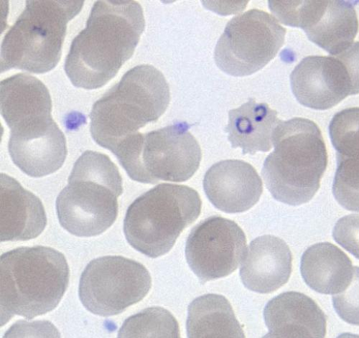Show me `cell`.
<instances>
[{
    "label": "cell",
    "instance_id": "6da1fadb",
    "mask_svg": "<svg viewBox=\"0 0 359 338\" xmlns=\"http://www.w3.org/2000/svg\"><path fill=\"white\" fill-rule=\"evenodd\" d=\"M144 27L137 2H96L65 60L72 84L87 90L106 85L134 54Z\"/></svg>",
    "mask_w": 359,
    "mask_h": 338
},
{
    "label": "cell",
    "instance_id": "7a4b0ae2",
    "mask_svg": "<svg viewBox=\"0 0 359 338\" xmlns=\"http://www.w3.org/2000/svg\"><path fill=\"white\" fill-rule=\"evenodd\" d=\"M70 270L65 255L42 245L20 248L0 258L1 325L13 316L29 320L58 305L67 290Z\"/></svg>",
    "mask_w": 359,
    "mask_h": 338
},
{
    "label": "cell",
    "instance_id": "3957f363",
    "mask_svg": "<svg viewBox=\"0 0 359 338\" xmlns=\"http://www.w3.org/2000/svg\"><path fill=\"white\" fill-rule=\"evenodd\" d=\"M273 146L262 171L266 189L285 204L309 203L318 192L327 165L320 128L304 118L282 121L275 130Z\"/></svg>",
    "mask_w": 359,
    "mask_h": 338
},
{
    "label": "cell",
    "instance_id": "277c9868",
    "mask_svg": "<svg viewBox=\"0 0 359 338\" xmlns=\"http://www.w3.org/2000/svg\"><path fill=\"white\" fill-rule=\"evenodd\" d=\"M170 102L164 75L151 65L135 67L95 103L90 132L99 145L111 151L148 123L156 122Z\"/></svg>",
    "mask_w": 359,
    "mask_h": 338
},
{
    "label": "cell",
    "instance_id": "5b68a950",
    "mask_svg": "<svg viewBox=\"0 0 359 338\" xmlns=\"http://www.w3.org/2000/svg\"><path fill=\"white\" fill-rule=\"evenodd\" d=\"M123 178L104 154L88 150L75 163L68 185L56 199L60 224L79 237L97 236L109 229L118 215Z\"/></svg>",
    "mask_w": 359,
    "mask_h": 338
},
{
    "label": "cell",
    "instance_id": "8992f818",
    "mask_svg": "<svg viewBox=\"0 0 359 338\" xmlns=\"http://www.w3.org/2000/svg\"><path fill=\"white\" fill-rule=\"evenodd\" d=\"M83 4L27 0L2 42L1 73L13 69L36 74L52 71L62 57L67 24Z\"/></svg>",
    "mask_w": 359,
    "mask_h": 338
},
{
    "label": "cell",
    "instance_id": "52a82bcc",
    "mask_svg": "<svg viewBox=\"0 0 359 338\" xmlns=\"http://www.w3.org/2000/svg\"><path fill=\"white\" fill-rule=\"evenodd\" d=\"M202 201L186 186L161 184L128 208L124 233L131 247L158 258L168 253L183 231L198 218Z\"/></svg>",
    "mask_w": 359,
    "mask_h": 338
},
{
    "label": "cell",
    "instance_id": "ba28073f",
    "mask_svg": "<svg viewBox=\"0 0 359 338\" xmlns=\"http://www.w3.org/2000/svg\"><path fill=\"white\" fill-rule=\"evenodd\" d=\"M187 122L126 138L111 152L129 177L139 182H185L198 170L201 147Z\"/></svg>",
    "mask_w": 359,
    "mask_h": 338
},
{
    "label": "cell",
    "instance_id": "9c48e42d",
    "mask_svg": "<svg viewBox=\"0 0 359 338\" xmlns=\"http://www.w3.org/2000/svg\"><path fill=\"white\" fill-rule=\"evenodd\" d=\"M286 29L269 13L257 9L232 18L215 50L217 66L235 77L252 75L274 59L283 46Z\"/></svg>",
    "mask_w": 359,
    "mask_h": 338
},
{
    "label": "cell",
    "instance_id": "30bf717a",
    "mask_svg": "<svg viewBox=\"0 0 359 338\" xmlns=\"http://www.w3.org/2000/svg\"><path fill=\"white\" fill-rule=\"evenodd\" d=\"M151 286V276L142 264L106 256L88 264L81 276L79 295L88 312L107 318L140 302Z\"/></svg>",
    "mask_w": 359,
    "mask_h": 338
},
{
    "label": "cell",
    "instance_id": "8fae6325",
    "mask_svg": "<svg viewBox=\"0 0 359 338\" xmlns=\"http://www.w3.org/2000/svg\"><path fill=\"white\" fill-rule=\"evenodd\" d=\"M299 103L316 110L331 109L359 94V42L337 55H312L301 61L290 75Z\"/></svg>",
    "mask_w": 359,
    "mask_h": 338
},
{
    "label": "cell",
    "instance_id": "7c38bea8",
    "mask_svg": "<svg viewBox=\"0 0 359 338\" xmlns=\"http://www.w3.org/2000/svg\"><path fill=\"white\" fill-rule=\"evenodd\" d=\"M357 3L344 0L269 1V7L279 22L301 27L311 41L337 55L353 43L358 34Z\"/></svg>",
    "mask_w": 359,
    "mask_h": 338
},
{
    "label": "cell",
    "instance_id": "4fadbf2b",
    "mask_svg": "<svg viewBox=\"0 0 359 338\" xmlns=\"http://www.w3.org/2000/svg\"><path fill=\"white\" fill-rule=\"evenodd\" d=\"M247 252V238L234 222L214 216L196 225L186 244L187 262L201 284L236 271Z\"/></svg>",
    "mask_w": 359,
    "mask_h": 338
},
{
    "label": "cell",
    "instance_id": "5bb4252c",
    "mask_svg": "<svg viewBox=\"0 0 359 338\" xmlns=\"http://www.w3.org/2000/svg\"><path fill=\"white\" fill-rule=\"evenodd\" d=\"M52 107L48 89L33 76L18 74L0 83V109L11 134L50 125Z\"/></svg>",
    "mask_w": 359,
    "mask_h": 338
},
{
    "label": "cell",
    "instance_id": "9a60e30c",
    "mask_svg": "<svg viewBox=\"0 0 359 338\" xmlns=\"http://www.w3.org/2000/svg\"><path fill=\"white\" fill-rule=\"evenodd\" d=\"M203 189L213 205L226 213L250 210L263 191L262 179L254 167L238 160L223 161L209 168Z\"/></svg>",
    "mask_w": 359,
    "mask_h": 338
},
{
    "label": "cell",
    "instance_id": "2e32d148",
    "mask_svg": "<svg viewBox=\"0 0 359 338\" xmlns=\"http://www.w3.org/2000/svg\"><path fill=\"white\" fill-rule=\"evenodd\" d=\"M329 135L337 158L334 196L346 210L359 212V107L335 114Z\"/></svg>",
    "mask_w": 359,
    "mask_h": 338
},
{
    "label": "cell",
    "instance_id": "e0dca14e",
    "mask_svg": "<svg viewBox=\"0 0 359 338\" xmlns=\"http://www.w3.org/2000/svg\"><path fill=\"white\" fill-rule=\"evenodd\" d=\"M47 225L41 201L13 177L0 175V240L25 241L37 238Z\"/></svg>",
    "mask_w": 359,
    "mask_h": 338
},
{
    "label": "cell",
    "instance_id": "ac0fdd59",
    "mask_svg": "<svg viewBox=\"0 0 359 338\" xmlns=\"http://www.w3.org/2000/svg\"><path fill=\"white\" fill-rule=\"evenodd\" d=\"M292 257L281 238L264 235L254 239L247 250L241 278L248 290L269 294L285 285L292 272Z\"/></svg>",
    "mask_w": 359,
    "mask_h": 338
},
{
    "label": "cell",
    "instance_id": "d6986e66",
    "mask_svg": "<svg viewBox=\"0 0 359 338\" xmlns=\"http://www.w3.org/2000/svg\"><path fill=\"white\" fill-rule=\"evenodd\" d=\"M264 318L269 332L264 337H324L327 317L307 295L283 293L265 306Z\"/></svg>",
    "mask_w": 359,
    "mask_h": 338
},
{
    "label": "cell",
    "instance_id": "ffe728a7",
    "mask_svg": "<svg viewBox=\"0 0 359 338\" xmlns=\"http://www.w3.org/2000/svg\"><path fill=\"white\" fill-rule=\"evenodd\" d=\"M282 121L278 112L254 99L241 107L230 110L225 132L232 148L241 147L243 155L266 152L273 145V135Z\"/></svg>",
    "mask_w": 359,
    "mask_h": 338
},
{
    "label": "cell",
    "instance_id": "44dd1931",
    "mask_svg": "<svg viewBox=\"0 0 359 338\" xmlns=\"http://www.w3.org/2000/svg\"><path fill=\"white\" fill-rule=\"evenodd\" d=\"M303 278L313 290L323 295H337L351 280L353 267L349 257L335 245L319 243L303 255L301 263Z\"/></svg>",
    "mask_w": 359,
    "mask_h": 338
},
{
    "label": "cell",
    "instance_id": "7402d4cb",
    "mask_svg": "<svg viewBox=\"0 0 359 338\" xmlns=\"http://www.w3.org/2000/svg\"><path fill=\"white\" fill-rule=\"evenodd\" d=\"M187 334L190 338L245 337L229 302L222 295L208 294L189 306Z\"/></svg>",
    "mask_w": 359,
    "mask_h": 338
},
{
    "label": "cell",
    "instance_id": "603a6c76",
    "mask_svg": "<svg viewBox=\"0 0 359 338\" xmlns=\"http://www.w3.org/2000/svg\"><path fill=\"white\" fill-rule=\"evenodd\" d=\"M118 337H180L178 323L161 306L149 307L128 318Z\"/></svg>",
    "mask_w": 359,
    "mask_h": 338
},
{
    "label": "cell",
    "instance_id": "cb8c5ba5",
    "mask_svg": "<svg viewBox=\"0 0 359 338\" xmlns=\"http://www.w3.org/2000/svg\"><path fill=\"white\" fill-rule=\"evenodd\" d=\"M333 304L344 321L359 326V267H353L351 280L346 289L334 295Z\"/></svg>",
    "mask_w": 359,
    "mask_h": 338
},
{
    "label": "cell",
    "instance_id": "d4e9b609",
    "mask_svg": "<svg viewBox=\"0 0 359 338\" xmlns=\"http://www.w3.org/2000/svg\"><path fill=\"white\" fill-rule=\"evenodd\" d=\"M333 237L344 249L359 259V213L339 219L334 229Z\"/></svg>",
    "mask_w": 359,
    "mask_h": 338
}]
</instances>
